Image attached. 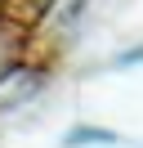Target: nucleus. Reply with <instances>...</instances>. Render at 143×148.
Here are the masks:
<instances>
[{
	"label": "nucleus",
	"mask_w": 143,
	"mask_h": 148,
	"mask_svg": "<svg viewBox=\"0 0 143 148\" xmlns=\"http://www.w3.org/2000/svg\"><path fill=\"white\" fill-rule=\"evenodd\" d=\"M0 5H5V0H0Z\"/></svg>",
	"instance_id": "f257e3e1"
}]
</instances>
